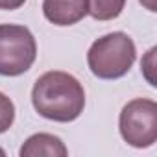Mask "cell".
Instances as JSON below:
<instances>
[{
	"instance_id": "6da1fadb",
	"label": "cell",
	"mask_w": 157,
	"mask_h": 157,
	"mask_svg": "<svg viewBox=\"0 0 157 157\" xmlns=\"http://www.w3.org/2000/svg\"><path fill=\"white\" fill-rule=\"evenodd\" d=\"M33 109L54 122H72L83 113L85 91L83 85L68 72H44L32 89Z\"/></svg>"
},
{
	"instance_id": "7a4b0ae2",
	"label": "cell",
	"mask_w": 157,
	"mask_h": 157,
	"mask_svg": "<svg viewBox=\"0 0 157 157\" xmlns=\"http://www.w3.org/2000/svg\"><path fill=\"white\" fill-rule=\"evenodd\" d=\"M135 57V43L124 32L102 35L91 44L87 52L89 68L100 80H118L126 76L133 67Z\"/></svg>"
},
{
	"instance_id": "3957f363",
	"label": "cell",
	"mask_w": 157,
	"mask_h": 157,
	"mask_svg": "<svg viewBox=\"0 0 157 157\" xmlns=\"http://www.w3.org/2000/svg\"><path fill=\"white\" fill-rule=\"evenodd\" d=\"M37 57V43L32 32L21 24H0V76H21Z\"/></svg>"
},
{
	"instance_id": "277c9868",
	"label": "cell",
	"mask_w": 157,
	"mask_h": 157,
	"mask_svg": "<svg viewBox=\"0 0 157 157\" xmlns=\"http://www.w3.org/2000/svg\"><path fill=\"white\" fill-rule=\"evenodd\" d=\"M118 128L122 139L133 148H150L157 140V104L135 98L122 107Z\"/></svg>"
},
{
	"instance_id": "5b68a950",
	"label": "cell",
	"mask_w": 157,
	"mask_h": 157,
	"mask_svg": "<svg viewBox=\"0 0 157 157\" xmlns=\"http://www.w3.org/2000/svg\"><path fill=\"white\" fill-rule=\"evenodd\" d=\"M89 0H43V13L56 26H72L87 15Z\"/></svg>"
},
{
	"instance_id": "8992f818",
	"label": "cell",
	"mask_w": 157,
	"mask_h": 157,
	"mask_svg": "<svg viewBox=\"0 0 157 157\" xmlns=\"http://www.w3.org/2000/svg\"><path fill=\"white\" fill-rule=\"evenodd\" d=\"M21 157H65L68 153L67 146L63 144V140L56 135L50 133H35L32 137L26 139V142L21 148Z\"/></svg>"
},
{
	"instance_id": "52a82bcc",
	"label": "cell",
	"mask_w": 157,
	"mask_h": 157,
	"mask_svg": "<svg viewBox=\"0 0 157 157\" xmlns=\"http://www.w3.org/2000/svg\"><path fill=\"white\" fill-rule=\"evenodd\" d=\"M126 6V0H89L87 15L96 21H113L117 19Z\"/></svg>"
},
{
	"instance_id": "ba28073f",
	"label": "cell",
	"mask_w": 157,
	"mask_h": 157,
	"mask_svg": "<svg viewBox=\"0 0 157 157\" xmlns=\"http://www.w3.org/2000/svg\"><path fill=\"white\" fill-rule=\"evenodd\" d=\"M13 120H15V105L4 93H0V133L8 131L13 126Z\"/></svg>"
},
{
	"instance_id": "9c48e42d",
	"label": "cell",
	"mask_w": 157,
	"mask_h": 157,
	"mask_svg": "<svg viewBox=\"0 0 157 157\" xmlns=\"http://www.w3.org/2000/svg\"><path fill=\"white\" fill-rule=\"evenodd\" d=\"M155 52H157V48H151V50L148 52L146 59L140 63V67H142V70H144V76H146V80H148V83L153 85V87H155V80H153V76H151V70H153V56H155Z\"/></svg>"
},
{
	"instance_id": "30bf717a",
	"label": "cell",
	"mask_w": 157,
	"mask_h": 157,
	"mask_svg": "<svg viewBox=\"0 0 157 157\" xmlns=\"http://www.w3.org/2000/svg\"><path fill=\"white\" fill-rule=\"evenodd\" d=\"M26 0H0V10H6V11H13L19 10L21 6H24Z\"/></svg>"
},
{
	"instance_id": "8fae6325",
	"label": "cell",
	"mask_w": 157,
	"mask_h": 157,
	"mask_svg": "<svg viewBox=\"0 0 157 157\" xmlns=\"http://www.w3.org/2000/svg\"><path fill=\"white\" fill-rule=\"evenodd\" d=\"M140 4H144L150 11H155V2L153 0H140Z\"/></svg>"
},
{
	"instance_id": "7c38bea8",
	"label": "cell",
	"mask_w": 157,
	"mask_h": 157,
	"mask_svg": "<svg viewBox=\"0 0 157 157\" xmlns=\"http://www.w3.org/2000/svg\"><path fill=\"white\" fill-rule=\"evenodd\" d=\"M0 155H6V151H4V150H2V148H0Z\"/></svg>"
}]
</instances>
